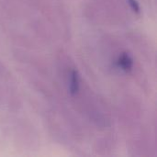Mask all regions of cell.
Returning <instances> with one entry per match:
<instances>
[{
	"mask_svg": "<svg viewBox=\"0 0 157 157\" xmlns=\"http://www.w3.org/2000/svg\"><path fill=\"white\" fill-rule=\"evenodd\" d=\"M117 65L120 69H121L122 71H124L126 73L131 72L132 69V66H133L132 58L127 52H123L118 57Z\"/></svg>",
	"mask_w": 157,
	"mask_h": 157,
	"instance_id": "obj_1",
	"label": "cell"
},
{
	"mask_svg": "<svg viewBox=\"0 0 157 157\" xmlns=\"http://www.w3.org/2000/svg\"><path fill=\"white\" fill-rule=\"evenodd\" d=\"M80 87L79 76L76 70H73L70 75V81H69V91L71 95L75 96L78 93Z\"/></svg>",
	"mask_w": 157,
	"mask_h": 157,
	"instance_id": "obj_2",
	"label": "cell"
},
{
	"mask_svg": "<svg viewBox=\"0 0 157 157\" xmlns=\"http://www.w3.org/2000/svg\"><path fill=\"white\" fill-rule=\"evenodd\" d=\"M128 3L131 6V8L132 9V11L136 14H139L140 13V10H141V7H140V5L138 3L137 0H128Z\"/></svg>",
	"mask_w": 157,
	"mask_h": 157,
	"instance_id": "obj_3",
	"label": "cell"
}]
</instances>
